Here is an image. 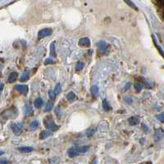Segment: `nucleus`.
Masks as SVG:
<instances>
[{
    "mask_svg": "<svg viewBox=\"0 0 164 164\" xmlns=\"http://www.w3.org/2000/svg\"><path fill=\"white\" fill-rule=\"evenodd\" d=\"M89 147V146H81V147H72V148H69L68 150V154L70 158H74V157L77 156L80 154H85L88 151Z\"/></svg>",
    "mask_w": 164,
    "mask_h": 164,
    "instance_id": "1",
    "label": "nucleus"
},
{
    "mask_svg": "<svg viewBox=\"0 0 164 164\" xmlns=\"http://www.w3.org/2000/svg\"><path fill=\"white\" fill-rule=\"evenodd\" d=\"M44 126L45 127L47 128L48 130H49L50 131H55L58 129V126L55 124V122L53 120V118L51 117H48L47 118H45L44 121Z\"/></svg>",
    "mask_w": 164,
    "mask_h": 164,
    "instance_id": "2",
    "label": "nucleus"
},
{
    "mask_svg": "<svg viewBox=\"0 0 164 164\" xmlns=\"http://www.w3.org/2000/svg\"><path fill=\"white\" fill-rule=\"evenodd\" d=\"M53 33V31L50 28H45L43 29L41 31H39V33H38V39H44L45 37H48L51 35Z\"/></svg>",
    "mask_w": 164,
    "mask_h": 164,
    "instance_id": "3",
    "label": "nucleus"
},
{
    "mask_svg": "<svg viewBox=\"0 0 164 164\" xmlns=\"http://www.w3.org/2000/svg\"><path fill=\"white\" fill-rule=\"evenodd\" d=\"M11 129L15 135H19L22 131V126H21V124H18V123L17 124L16 123H12L11 124Z\"/></svg>",
    "mask_w": 164,
    "mask_h": 164,
    "instance_id": "4",
    "label": "nucleus"
},
{
    "mask_svg": "<svg viewBox=\"0 0 164 164\" xmlns=\"http://www.w3.org/2000/svg\"><path fill=\"white\" fill-rule=\"evenodd\" d=\"M99 53H104L108 49V44L105 41H99L96 44Z\"/></svg>",
    "mask_w": 164,
    "mask_h": 164,
    "instance_id": "5",
    "label": "nucleus"
},
{
    "mask_svg": "<svg viewBox=\"0 0 164 164\" xmlns=\"http://www.w3.org/2000/svg\"><path fill=\"white\" fill-rule=\"evenodd\" d=\"M164 136V130L162 129V128H159V129H156L155 131H154V139L155 140L159 141Z\"/></svg>",
    "mask_w": 164,
    "mask_h": 164,
    "instance_id": "6",
    "label": "nucleus"
},
{
    "mask_svg": "<svg viewBox=\"0 0 164 164\" xmlns=\"http://www.w3.org/2000/svg\"><path fill=\"white\" fill-rule=\"evenodd\" d=\"M79 45L81 46V47H90V40L87 37H85V38H81L80 40H79Z\"/></svg>",
    "mask_w": 164,
    "mask_h": 164,
    "instance_id": "7",
    "label": "nucleus"
},
{
    "mask_svg": "<svg viewBox=\"0 0 164 164\" xmlns=\"http://www.w3.org/2000/svg\"><path fill=\"white\" fill-rule=\"evenodd\" d=\"M15 89H16L17 91L21 93V94H26L28 92V86H26V85L25 86L24 85H16L15 86Z\"/></svg>",
    "mask_w": 164,
    "mask_h": 164,
    "instance_id": "8",
    "label": "nucleus"
},
{
    "mask_svg": "<svg viewBox=\"0 0 164 164\" xmlns=\"http://www.w3.org/2000/svg\"><path fill=\"white\" fill-rule=\"evenodd\" d=\"M17 76H18V73L14 71V72H12L8 76V83H13L14 81H16V80L17 79Z\"/></svg>",
    "mask_w": 164,
    "mask_h": 164,
    "instance_id": "9",
    "label": "nucleus"
},
{
    "mask_svg": "<svg viewBox=\"0 0 164 164\" xmlns=\"http://www.w3.org/2000/svg\"><path fill=\"white\" fill-rule=\"evenodd\" d=\"M49 52H50V56L53 58L57 57V55H56V52H55V41L52 42L51 44H50V47H49Z\"/></svg>",
    "mask_w": 164,
    "mask_h": 164,
    "instance_id": "10",
    "label": "nucleus"
},
{
    "mask_svg": "<svg viewBox=\"0 0 164 164\" xmlns=\"http://www.w3.org/2000/svg\"><path fill=\"white\" fill-rule=\"evenodd\" d=\"M91 94L92 96L94 97V98H96L98 95H99V87L97 86H93L91 87Z\"/></svg>",
    "mask_w": 164,
    "mask_h": 164,
    "instance_id": "11",
    "label": "nucleus"
},
{
    "mask_svg": "<svg viewBox=\"0 0 164 164\" xmlns=\"http://www.w3.org/2000/svg\"><path fill=\"white\" fill-rule=\"evenodd\" d=\"M102 105H103V108H104V110L105 112H109L110 110L112 109L106 99H104V100H103V102H102Z\"/></svg>",
    "mask_w": 164,
    "mask_h": 164,
    "instance_id": "12",
    "label": "nucleus"
},
{
    "mask_svg": "<svg viewBox=\"0 0 164 164\" xmlns=\"http://www.w3.org/2000/svg\"><path fill=\"white\" fill-rule=\"evenodd\" d=\"M51 135V133L49 131H47V130H43L41 131V133L39 134V139L40 140H45V139H47L49 136H50Z\"/></svg>",
    "mask_w": 164,
    "mask_h": 164,
    "instance_id": "13",
    "label": "nucleus"
},
{
    "mask_svg": "<svg viewBox=\"0 0 164 164\" xmlns=\"http://www.w3.org/2000/svg\"><path fill=\"white\" fill-rule=\"evenodd\" d=\"M19 151L21 152V153H24V154H27V153H31V152L33 151V148L31 147H21V148H19Z\"/></svg>",
    "mask_w": 164,
    "mask_h": 164,
    "instance_id": "14",
    "label": "nucleus"
},
{
    "mask_svg": "<svg viewBox=\"0 0 164 164\" xmlns=\"http://www.w3.org/2000/svg\"><path fill=\"white\" fill-rule=\"evenodd\" d=\"M76 96L74 92H69V93L67 94V99L69 102H71V103H72V102L76 99Z\"/></svg>",
    "mask_w": 164,
    "mask_h": 164,
    "instance_id": "15",
    "label": "nucleus"
},
{
    "mask_svg": "<svg viewBox=\"0 0 164 164\" xmlns=\"http://www.w3.org/2000/svg\"><path fill=\"white\" fill-rule=\"evenodd\" d=\"M128 122H129V123H130V125L136 126V125H138L139 122H140V120H139L138 118H136V117H132L128 119Z\"/></svg>",
    "mask_w": 164,
    "mask_h": 164,
    "instance_id": "16",
    "label": "nucleus"
},
{
    "mask_svg": "<svg viewBox=\"0 0 164 164\" xmlns=\"http://www.w3.org/2000/svg\"><path fill=\"white\" fill-rule=\"evenodd\" d=\"M35 107L37 108H40L43 105V99L41 98H37L34 102Z\"/></svg>",
    "mask_w": 164,
    "mask_h": 164,
    "instance_id": "17",
    "label": "nucleus"
},
{
    "mask_svg": "<svg viewBox=\"0 0 164 164\" xmlns=\"http://www.w3.org/2000/svg\"><path fill=\"white\" fill-rule=\"evenodd\" d=\"M95 131H96V128L90 127L89 129L87 130V131H86V136H87V137H91L94 133H95Z\"/></svg>",
    "mask_w": 164,
    "mask_h": 164,
    "instance_id": "18",
    "label": "nucleus"
},
{
    "mask_svg": "<svg viewBox=\"0 0 164 164\" xmlns=\"http://www.w3.org/2000/svg\"><path fill=\"white\" fill-rule=\"evenodd\" d=\"M29 77H30V76H29L28 71H25V72H24L23 74H22V76H21V78H20V81H21V82H24V81H28Z\"/></svg>",
    "mask_w": 164,
    "mask_h": 164,
    "instance_id": "19",
    "label": "nucleus"
},
{
    "mask_svg": "<svg viewBox=\"0 0 164 164\" xmlns=\"http://www.w3.org/2000/svg\"><path fill=\"white\" fill-rule=\"evenodd\" d=\"M54 112L56 116H57V117H58V118H60V117H62V115H63V112H62V110L60 109L59 106H57V107L55 108Z\"/></svg>",
    "mask_w": 164,
    "mask_h": 164,
    "instance_id": "20",
    "label": "nucleus"
},
{
    "mask_svg": "<svg viewBox=\"0 0 164 164\" xmlns=\"http://www.w3.org/2000/svg\"><path fill=\"white\" fill-rule=\"evenodd\" d=\"M124 2H125L127 5H129V7H130V8H132L133 9H136V10H138V8H137V7L136 6V4L133 3V2H131V0H124Z\"/></svg>",
    "mask_w": 164,
    "mask_h": 164,
    "instance_id": "21",
    "label": "nucleus"
},
{
    "mask_svg": "<svg viewBox=\"0 0 164 164\" xmlns=\"http://www.w3.org/2000/svg\"><path fill=\"white\" fill-rule=\"evenodd\" d=\"M39 126V122L37 121H33L31 124H30V128L31 130H35L37 127Z\"/></svg>",
    "mask_w": 164,
    "mask_h": 164,
    "instance_id": "22",
    "label": "nucleus"
},
{
    "mask_svg": "<svg viewBox=\"0 0 164 164\" xmlns=\"http://www.w3.org/2000/svg\"><path fill=\"white\" fill-rule=\"evenodd\" d=\"M134 86H135V89H136L137 93H140L143 89V85H141L140 83H136Z\"/></svg>",
    "mask_w": 164,
    "mask_h": 164,
    "instance_id": "23",
    "label": "nucleus"
},
{
    "mask_svg": "<svg viewBox=\"0 0 164 164\" xmlns=\"http://www.w3.org/2000/svg\"><path fill=\"white\" fill-rule=\"evenodd\" d=\"M53 106V102L51 101V100H50V99H49V100L48 101L47 105H46V108H45V110H46L47 112H50V111L52 110Z\"/></svg>",
    "mask_w": 164,
    "mask_h": 164,
    "instance_id": "24",
    "label": "nucleus"
},
{
    "mask_svg": "<svg viewBox=\"0 0 164 164\" xmlns=\"http://www.w3.org/2000/svg\"><path fill=\"white\" fill-rule=\"evenodd\" d=\"M53 92H54L56 95H57V94H60V92H61L60 84L57 83V85H56V86H55V89H54V91H53Z\"/></svg>",
    "mask_w": 164,
    "mask_h": 164,
    "instance_id": "25",
    "label": "nucleus"
},
{
    "mask_svg": "<svg viewBox=\"0 0 164 164\" xmlns=\"http://www.w3.org/2000/svg\"><path fill=\"white\" fill-rule=\"evenodd\" d=\"M83 67H84V64L82 63L78 62V63H76V71H81L82 69H83Z\"/></svg>",
    "mask_w": 164,
    "mask_h": 164,
    "instance_id": "26",
    "label": "nucleus"
},
{
    "mask_svg": "<svg viewBox=\"0 0 164 164\" xmlns=\"http://www.w3.org/2000/svg\"><path fill=\"white\" fill-rule=\"evenodd\" d=\"M49 99L51 101H54L55 98H56V94H55L54 92L52 91V90H49Z\"/></svg>",
    "mask_w": 164,
    "mask_h": 164,
    "instance_id": "27",
    "label": "nucleus"
},
{
    "mask_svg": "<svg viewBox=\"0 0 164 164\" xmlns=\"http://www.w3.org/2000/svg\"><path fill=\"white\" fill-rule=\"evenodd\" d=\"M26 113H27V116H31L32 113H33V111H32V108L30 106H26Z\"/></svg>",
    "mask_w": 164,
    "mask_h": 164,
    "instance_id": "28",
    "label": "nucleus"
},
{
    "mask_svg": "<svg viewBox=\"0 0 164 164\" xmlns=\"http://www.w3.org/2000/svg\"><path fill=\"white\" fill-rule=\"evenodd\" d=\"M157 117H158V119H159L162 123H164V112H162L161 114L158 115Z\"/></svg>",
    "mask_w": 164,
    "mask_h": 164,
    "instance_id": "29",
    "label": "nucleus"
},
{
    "mask_svg": "<svg viewBox=\"0 0 164 164\" xmlns=\"http://www.w3.org/2000/svg\"><path fill=\"white\" fill-rule=\"evenodd\" d=\"M49 63H53V61L51 58H47L46 61H45V65H48V64H49Z\"/></svg>",
    "mask_w": 164,
    "mask_h": 164,
    "instance_id": "30",
    "label": "nucleus"
},
{
    "mask_svg": "<svg viewBox=\"0 0 164 164\" xmlns=\"http://www.w3.org/2000/svg\"><path fill=\"white\" fill-rule=\"evenodd\" d=\"M0 164H8V161H7L5 159H3L0 160Z\"/></svg>",
    "mask_w": 164,
    "mask_h": 164,
    "instance_id": "31",
    "label": "nucleus"
},
{
    "mask_svg": "<svg viewBox=\"0 0 164 164\" xmlns=\"http://www.w3.org/2000/svg\"><path fill=\"white\" fill-rule=\"evenodd\" d=\"M142 129H143L144 131H148V129L147 128V126H146L145 124H142Z\"/></svg>",
    "mask_w": 164,
    "mask_h": 164,
    "instance_id": "32",
    "label": "nucleus"
},
{
    "mask_svg": "<svg viewBox=\"0 0 164 164\" xmlns=\"http://www.w3.org/2000/svg\"><path fill=\"white\" fill-rule=\"evenodd\" d=\"M3 88H4V85L3 83H0V94H1V92L3 91Z\"/></svg>",
    "mask_w": 164,
    "mask_h": 164,
    "instance_id": "33",
    "label": "nucleus"
},
{
    "mask_svg": "<svg viewBox=\"0 0 164 164\" xmlns=\"http://www.w3.org/2000/svg\"><path fill=\"white\" fill-rule=\"evenodd\" d=\"M130 83L126 84V88H125V90H126H126H127L128 89H130Z\"/></svg>",
    "mask_w": 164,
    "mask_h": 164,
    "instance_id": "34",
    "label": "nucleus"
},
{
    "mask_svg": "<svg viewBox=\"0 0 164 164\" xmlns=\"http://www.w3.org/2000/svg\"><path fill=\"white\" fill-rule=\"evenodd\" d=\"M140 164H152L151 162H142V163Z\"/></svg>",
    "mask_w": 164,
    "mask_h": 164,
    "instance_id": "35",
    "label": "nucleus"
},
{
    "mask_svg": "<svg viewBox=\"0 0 164 164\" xmlns=\"http://www.w3.org/2000/svg\"><path fill=\"white\" fill-rule=\"evenodd\" d=\"M91 164H98V162H97L96 159H94V160H93V162H92V163Z\"/></svg>",
    "mask_w": 164,
    "mask_h": 164,
    "instance_id": "36",
    "label": "nucleus"
},
{
    "mask_svg": "<svg viewBox=\"0 0 164 164\" xmlns=\"http://www.w3.org/2000/svg\"><path fill=\"white\" fill-rule=\"evenodd\" d=\"M3 152L0 151V156H1V155H3Z\"/></svg>",
    "mask_w": 164,
    "mask_h": 164,
    "instance_id": "37",
    "label": "nucleus"
}]
</instances>
